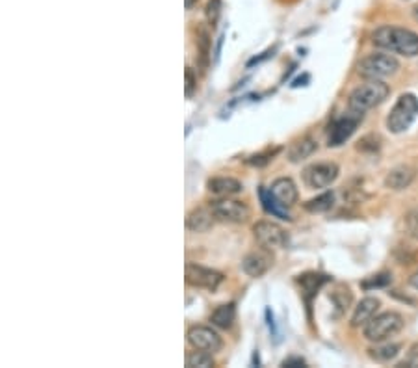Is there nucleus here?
<instances>
[{
	"instance_id": "c756f323",
	"label": "nucleus",
	"mask_w": 418,
	"mask_h": 368,
	"mask_svg": "<svg viewBox=\"0 0 418 368\" xmlns=\"http://www.w3.org/2000/svg\"><path fill=\"white\" fill-rule=\"evenodd\" d=\"M405 223H407V231L409 235L413 236V238H418V214H409L405 218Z\"/></svg>"
},
{
	"instance_id": "5701e85b",
	"label": "nucleus",
	"mask_w": 418,
	"mask_h": 368,
	"mask_svg": "<svg viewBox=\"0 0 418 368\" xmlns=\"http://www.w3.org/2000/svg\"><path fill=\"white\" fill-rule=\"evenodd\" d=\"M260 201H262V207H264L266 212H270V214H273L276 218H281V220H292L290 216H288V212H285V210L281 209L283 204H279V201L271 195L270 190H266L264 186L260 188Z\"/></svg>"
},
{
	"instance_id": "f8f14e48",
	"label": "nucleus",
	"mask_w": 418,
	"mask_h": 368,
	"mask_svg": "<svg viewBox=\"0 0 418 368\" xmlns=\"http://www.w3.org/2000/svg\"><path fill=\"white\" fill-rule=\"evenodd\" d=\"M271 264H273V255H271V250H266V247H260L259 251H251L244 257L242 261V270H244L245 276L253 277H262L266 271L270 270Z\"/></svg>"
},
{
	"instance_id": "1a4fd4ad",
	"label": "nucleus",
	"mask_w": 418,
	"mask_h": 368,
	"mask_svg": "<svg viewBox=\"0 0 418 368\" xmlns=\"http://www.w3.org/2000/svg\"><path fill=\"white\" fill-rule=\"evenodd\" d=\"M338 179V166L335 162H318L303 169V183L312 190L329 188Z\"/></svg>"
},
{
	"instance_id": "6e6552de",
	"label": "nucleus",
	"mask_w": 418,
	"mask_h": 368,
	"mask_svg": "<svg viewBox=\"0 0 418 368\" xmlns=\"http://www.w3.org/2000/svg\"><path fill=\"white\" fill-rule=\"evenodd\" d=\"M253 236L260 244V247H266V250H283L288 245V233L276 221H257L253 225Z\"/></svg>"
},
{
	"instance_id": "473e14b6",
	"label": "nucleus",
	"mask_w": 418,
	"mask_h": 368,
	"mask_svg": "<svg viewBox=\"0 0 418 368\" xmlns=\"http://www.w3.org/2000/svg\"><path fill=\"white\" fill-rule=\"evenodd\" d=\"M197 2H199V0H184V6H186V10H192Z\"/></svg>"
},
{
	"instance_id": "bb28decb",
	"label": "nucleus",
	"mask_w": 418,
	"mask_h": 368,
	"mask_svg": "<svg viewBox=\"0 0 418 368\" xmlns=\"http://www.w3.org/2000/svg\"><path fill=\"white\" fill-rule=\"evenodd\" d=\"M221 10H223L221 0H209V4L204 8V16H207V20H209V26L216 28L219 17H221Z\"/></svg>"
},
{
	"instance_id": "4be33fe9",
	"label": "nucleus",
	"mask_w": 418,
	"mask_h": 368,
	"mask_svg": "<svg viewBox=\"0 0 418 368\" xmlns=\"http://www.w3.org/2000/svg\"><path fill=\"white\" fill-rule=\"evenodd\" d=\"M333 204H335V194H333V192H324V194L307 201L303 207H305L307 212H311V214H324V212L333 209Z\"/></svg>"
},
{
	"instance_id": "f03ea898",
	"label": "nucleus",
	"mask_w": 418,
	"mask_h": 368,
	"mask_svg": "<svg viewBox=\"0 0 418 368\" xmlns=\"http://www.w3.org/2000/svg\"><path fill=\"white\" fill-rule=\"evenodd\" d=\"M388 93H391V87L383 80H368L350 93L348 106L355 112L364 114L367 110H372V108L379 106L381 102H385Z\"/></svg>"
},
{
	"instance_id": "0eeeda50",
	"label": "nucleus",
	"mask_w": 418,
	"mask_h": 368,
	"mask_svg": "<svg viewBox=\"0 0 418 368\" xmlns=\"http://www.w3.org/2000/svg\"><path fill=\"white\" fill-rule=\"evenodd\" d=\"M362 116L364 114L355 112V110L350 108L348 114L335 119L329 125V130H327V145L329 147H340L342 143H346L348 140L352 138L353 133L357 130L359 123L362 121Z\"/></svg>"
},
{
	"instance_id": "9b49d317",
	"label": "nucleus",
	"mask_w": 418,
	"mask_h": 368,
	"mask_svg": "<svg viewBox=\"0 0 418 368\" xmlns=\"http://www.w3.org/2000/svg\"><path fill=\"white\" fill-rule=\"evenodd\" d=\"M190 346L194 350H204V352L216 353L223 348V341L219 333L209 326H192L186 333Z\"/></svg>"
},
{
	"instance_id": "dca6fc26",
	"label": "nucleus",
	"mask_w": 418,
	"mask_h": 368,
	"mask_svg": "<svg viewBox=\"0 0 418 368\" xmlns=\"http://www.w3.org/2000/svg\"><path fill=\"white\" fill-rule=\"evenodd\" d=\"M216 218L212 214L210 207L207 209H194L192 212H188L186 216V229L192 231V233H207V231L212 229Z\"/></svg>"
},
{
	"instance_id": "a878e982",
	"label": "nucleus",
	"mask_w": 418,
	"mask_h": 368,
	"mask_svg": "<svg viewBox=\"0 0 418 368\" xmlns=\"http://www.w3.org/2000/svg\"><path fill=\"white\" fill-rule=\"evenodd\" d=\"M195 47L199 51V56L203 60V63H209V54H210V36L209 32L204 28L197 30V37H195Z\"/></svg>"
},
{
	"instance_id": "412c9836",
	"label": "nucleus",
	"mask_w": 418,
	"mask_h": 368,
	"mask_svg": "<svg viewBox=\"0 0 418 368\" xmlns=\"http://www.w3.org/2000/svg\"><path fill=\"white\" fill-rule=\"evenodd\" d=\"M400 350H402L400 344H388L383 341V343H376V346L370 348V350H368V355H370L374 361H378V363H388V361L398 357Z\"/></svg>"
},
{
	"instance_id": "f3484780",
	"label": "nucleus",
	"mask_w": 418,
	"mask_h": 368,
	"mask_svg": "<svg viewBox=\"0 0 418 368\" xmlns=\"http://www.w3.org/2000/svg\"><path fill=\"white\" fill-rule=\"evenodd\" d=\"M381 307V302H379L378 298L368 296L364 300H361L357 307H355V311H353L352 317V327H364L374 317H376V312Z\"/></svg>"
},
{
	"instance_id": "423d86ee",
	"label": "nucleus",
	"mask_w": 418,
	"mask_h": 368,
	"mask_svg": "<svg viewBox=\"0 0 418 368\" xmlns=\"http://www.w3.org/2000/svg\"><path fill=\"white\" fill-rule=\"evenodd\" d=\"M210 210L218 221L223 223H245L251 218V209L245 203L230 197H218L210 201Z\"/></svg>"
},
{
	"instance_id": "2eb2a0df",
	"label": "nucleus",
	"mask_w": 418,
	"mask_h": 368,
	"mask_svg": "<svg viewBox=\"0 0 418 368\" xmlns=\"http://www.w3.org/2000/svg\"><path fill=\"white\" fill-rule=\"evenodd\" d=\"M207 190L214 197H233V195H238L244 186L235 177H212L207 183Z\"/></svg>"
},
{
	"instance_id": "39448f33",
	"label": "nucleus",
	"mask_w": 418,
	"mask_h": 368,
	"mask_svg": "<svg viewBox=\"0 0 418 368\" xmlns=\"http://www.w3.org/2000/svg\"><path fill=\"white\" fill-rule=\"evenodd\" d=\"M402 329V314L394 311H387L381 312V314H376V317L364 326V337H367L370 343H383V341H388V338L394 337V335H398Z\"/></svg>"
},
{
	"instance_id": "7c9ffc66",
	"label": "nucleus",
	"mask_w": 418,
	"mask_h": 368,
	"mask_svg": "<svg viewBox=\"0 0 418 368\" xmlns=\"http://www.w3.org/2000/svg\"><path fill=\"white\" fill-rule=\"evenodd\" d=\"M270 157H273V153H268V154H255V157H251L250 160H247V162L251 164V166H257V168H259V166H264V164H268L270 162Z\"/></svg>"
},
{
	"instance_id": "4468645a",
	"label": "nucleus",
	"mask_w": 418,
	"mask_h": 368,
	"mask_svg": "<svg viewBox=\"0 0 418 368\" xmlns=\"http://www.w3.org/2000/svg\"><path fill=\"white\" fill-rule=\"evenodd\" d=\"M414 177H417V169L414 168H411V166H396L385 177V186L388 190H394V192H402V190L411 186Z\"/></svg>"
},
{
	"instance_id": "72a5a7b5",
	"label": "nucleus",
	"mask_w": 418,
	"mask_h": 368,
	"mask_svg": "<svg viewBox=\"0 0 418 368\" xmlns=\"http://www.w3.org/2000/svg\"><path fill=\"white\" fill-rule=\"evenodd\" d=\"M411 285H413L414 288H417V290H418V270L414 271L413 276H411Z\"/></svg>"
},
{
	"instance_id": "9d476101",
	"label": "nucleus",
	"mask_w": 418,
	"mask_h": 368,
	"mask_svg": "<svg viewBox=\"0 0 418 368\" xmlns=\"http://www.w3.org/2000/svg\"><path fill=\"white\" fill-rule=\"evenodd\" d=\"M223 281V274L214 270V268H207V266L195 264V262L186 264V283L195 286V288H204V290L214 292Z\"/></svg>"
},
{
	"instance_id": "f704fd0d",
	"label": "nucleus",
	"mask_w": 418,
	"mask_h": 368,
	"mask_svg": "<svg viewBox=\"0 0 418 368\" xmlns=\"http://www.w3.org/2000/svg\"><path fill=\"white\" fill-rule=\"evenodd\" d=\"M413 17L418 20V4L413 8Z\"/></svg>"
},
{
	"instance_id": "cd10ccee",
	"label": "nucleus",
	"mask_w": 418,
	"mask_h": 368,
	"mask_svg": "<svg viewBox=\"0 0 418 368\" xmlns=\"http://www.w3.org/2000/svg\"><path fill=\"white\" fill-rule=\"evenodd\" d=\"M184 77H186V86H184V93L186 97H192L195 93V87H197V78H195V73L192 71V67H186L184 71Z\"/></svg>"
},
{
	"instance_id": "b1692460",
	"label": "nucleus",
	"mask_w": 418,
	"mask_h": 368,
	"mask_svg": "<svg viewBox=\"0 0 418 368\" xmlns=\"http://www.w3.org/2000/svg\"><path fill=\"white\" fill-rule=\"evenodd\" d=\"M186 367L188 368H209L214 367V353L195 350L186 355Z\"/></svg>"
},
{
	"instance_id": "aec40b11",
	"label": "nucleus",
	"mask_w": 418,
	"mask_h": 368,
	"mask_svg": "<svg viewBox=\"0 0 418 368\" xmlns=\"http://www.w3.org/2000/svg\"><path fill=\"white\" fill-rule=\"evenodd\" d=\"M236 318V305L235 303H223L216 307L214 312L210 314V324L218 329H229Z\"/></svg>"
},
{
	"instance_id": "20e7f679",
	"label": "nucleus",
	"mask_w": 418,
	"mask_h": 368,
	"mask_svg": "<svg viewBox=\"0 0 418 368\" xmlns=\"http://www.w3.org/2000/svg\"><path fill=\"white\" fill-rule=\"evenodd\" d=\"M418 116V99L413 93H403L387 116V128L394 134L405 133Z\"/></svg>"
},
{
	"instance_id": "393cba45",
	"label": "nucleus",
	"mask_w": 418,
	"mask_h": 368,
	"mask_svg": "<svg viewBox=\"0 0 418 368\" xmlns=\"http://www.w3.org/2000/svg\"><path fill=\"white\" fill-rule=\"evenodd\" d=\"M391 281H393V276L387 274V271H381V274L367 277V279L361 283V286L364 290H374V288H385Z\"/></svg>"
},
{
	"instance_id": "c85d7f7f",
	"label": "nucleus",
	"mask_w": 418,
	"mask_h": 368,
	"mask_svg": "<svg viewBox=\"0 0 418 368\" xmlns=\"http://www.w3.org/2000/svg\"><path fill=\"white\" fill-rule=\"evenodd\" d=\"M398 367H409V368H417L418 367V343H414L409 350V355L405 359V363L398 364Z\"/></svg>"
},
{
	"instance_id": "7ed1b4c3",
	"label": "nucleus",
	"mask_w": 418,
	"mask_h": 368,
	"mask_svg": "<svg viewBox=\"0 0 418 368\" xmlns=\"http://www.w3.org/2000/svg\"><path fill=\"white\" fill-rule=\"evenodd\" d=\"M400 69V61L387 52H372L362 58L357 66V73L368 80H383L396 75Z\"/></svg>"
},
{
	"instance_id": "a211bd4d",
	"label": "nucleus",
	"mask_w": 418,
	"mask_h": 368,
	"mask_svg": "<svg viewBox=\"0 0 418 368\" xmlns=\"http://www.w3.org/2000/svg\"><path fill=\"white\" fill-rule=\"evenodd\" d=\"M316 149H318L316 140L311 138V136H303V138L296 140V142L292 143L290 147H288L286 157H288V160H290L292 164H300L316 153Z\"/></svg>"
},
{
	"instance_id": "ddd939ff",
	"label": "nucleus",
	"mask_w": 418,
	"mask_h": 368,
	"mask_svg": "<svg viewBox=\"0 0 418 368\" xmlns=\"http://www.w3.org/2000/svg\"><path fill=\"white\" fill-rule=\"evenodd\" d=\"M271 195L279 201V204L283 207H292V204L297 203V197H300V192H297L296 183L290 179V177H279L271 183L270 188Z\"/></svg>"
},
{
	"instance_id": "2f4dec72",
	"label": "nucleus",
	"mask_w": 418,
	"mask_h": 368,
	"mask_svg": "<svg viewBox=\"0 0 418 368\" xmlns=\"http://www.w3.org/2000/svg\"><path fill=\"white\" fill-rule=\"evenodd\" d=\"M283 367H305V361H303V359L301 357H288V359H285V361H283Z\"/></svg>"
},
{
	"instance_id": "f257e3e1",
	"label": "nucleus",
	"mask_w": 418,
	"mask_h": 368,
	"mask_svg": "<svg viewBox=\"0 0 418 368\" xmlns=\"http://www.w3.org/2000/svg\"><path fill=\"white\" fill-rule=\"evenodd\" d=\"M372 43L378 49H383L394 54L414 58L418 56V34L400 26H379L372 34Z\"/></svg>"
},
{
	"instance_id": "6ab92c4d",
	"label": "nucleus",
	"mask_w": 418,
	"mask_h": 368,
	"mask_svg": "<svg viewBox=\"0 0 418 368\" xmlns=\"http://www.w3.org/2000/svg\"><path fill=\"white\" fill-rule=\"evenodd\" d=\"M329 277L321 274H303L297 277V283L301 285V296L305 298L307 303H311L312 296H316L321 285H326Z\"/></svg>"
}]
</instances>
